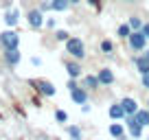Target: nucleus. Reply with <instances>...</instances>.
I'll use <instances>...</instances> for the list:
<instances>
[{
  "label": "nucleus",
  "mask_w": 149,
  "mask_h": 140,
  "mask_svg": "<svg viewBox=\"0 0 149 140\" xmlns=\"http://www.w3.org/2000/svg\"><path fill=\"white\" fill-rule=\"evenodd\" d=\"M68 136H70L72 140H81V129H79L77 125H70V127H68Z\"/></svg>",
  "instance_id": "aec40b11"
},
{
  "label": "nucleus",
  "mask_w": 149,
  "mask_h": 140,
  "mask_svg": "<svg viewBox=\"0 0 149 140\" xmlns=\"http://www.w3.org/2000/svg\"><path fill=\"white\" fill-rule=\"evenodd\" d=\"M101 51L103 53H112V51H114V44H112L110 40H103V42H101Z\"/></svg>",
  "instance_id": "4be33fe9"
},
{
  "label": "nucleus",
  "mask_w": 149,
  "mask_h": 140,
  "mask_svg": "<svg viewBox=\"0 0 149 140\" xmlns=\"http://www.w3.org/2000/svg\"><path fill=\"white\" fill-rule=\"evenodd\" d=\"M66 88H68V90L77 88V79H72V77H70V79H68V85H66Z\"/></svg>",
  "instance_id": "bb28decb"
},
{
  "label": "nucleus",
  "mask_w": 149,
  "mask_h": 140,
  "mask_svg": "<svg viewBox=\"0 0 149 140\" xmlns=\"http://www.w3.org/2000/svg\"><path fill=\"white\" fill-rule=\"evenodd\" d=\"M121 107H123V112H125V116H132V114H136V110H138V103H136V98H132V96H123L121 98Z\"/></svg>",
  "instance_id": "0eeeda50"
},
{
  "label": "nucleus",
  "mask_w": 149,
  "mask_h": 140,
  "mask_svg": "<svg viewBox=\"0 0 149 140\" xmlns=\"http://www.w3.org/2000/svg\"><path fill=\"white\" fill-rule=\"evenodd\" d=\"M97 79H99L101 85H110V83H114V72H112L110 68H103V70H99Z\"/></svg>",
  "instance_id": "9d476101"
},
{
  "label": "nucleus",
  "mask_w": 149,
  "mask_h": 140,
  "mask_svg": "<svg viewBox=\"0 0 149 140\" xmlns=\"http://www.w3.org/2000/svg\"><path fill=\"white\" fill-rule=\"evenodd\" d=\"M70 98H72L77 105H81V103H88V92H86L84 88H79V85H77V88L70 90Z\"/></svg>",
  "instance_id": "1a4fd4ad"
},
{
  "label": "nucleus",
  "mask_w": 149,
  "mask_h": 140,
  "mask_svg": "<svg viewBox=\"0 0 149 140\" xmlns=\"http://www.w3.org/2000/svg\"><path fill=\"white\" fill-rule=\"evenodd\" d=\"M55 118H57L59 123H66V121H68V114H66L64 110H57V112H55Z\"/></svg>",
  "instance_id": "b1692460"
},
{
  "label": "nucleus",
  "mask_w": 149,
  "mask_h": 140,
  "mask_svg": "<svg viewBox=\"0 0 149 140\" xmlns=\"http://www.w3.org/2000/svg\"><path fill=\"white\" fill-rule=\"evenodd\" d=\"M127 40H130V46L134 48V51H145V48H147V37H145L143 31H132L130 35H127Z\"/></svg>",
  "instance_id": "7ed1b4c3"
},
{
  "label": "nucleus",
  "mask_w": 149,
  "mask_h": 140,
  "mask_svg": "<svg viewBox=\"0 0 149 140\" xmlns=\"http://www.w3.org/2000/svg\"><path fill=\"white\" fill-rule=\"evenodd\" d=\"M84 85L86 88H90V90H94V88H99V79H97V75H86L84 77Z\"/></svg>",
  "instance_id": "dca6fc26"
},
{
  "label": "nucleus",
  "mask_w": 149,
  "mask_h": 140,
  "mask_svg": "<svg viewBox=\"0 0 149 140\" xmlns=\"http://www.w3.org/2000/svg\"><path fill=\"white\" fill-rule=\"evenodd\" d=\"M66 51H68L74 59H84V57H86L84 40H79V37H68V40H66Z\"/></svg>",
  "instance_id": "f257e3e1"
},
{
  "label": "nucleus",
  "mask_w": 149,
  "mask_h": 140,
  "mask_svg": "<svg viewBox=\"0 0 149 140\" xmlns=\"http://www.w3.org/2000/svg\"><path fill=\"white\" fill-rule=\"evenodd\" d=\"M132 33V28H130V24H121V26H118V35H121L123 40L127 37V35H130Z\"/></svg>",
  "instance_id": "412c9836"
},
{
  "label": "nucleus",
  "mask_w": 149,
  "mask_h": 140,
  "mask_svg": "<svg viewBox=\"0 0 149 140\" xmlns=\"http://www.w3.org/2000/svg\"><path fill=\"white\" fill-rule=\"evenodd\" d=\"M5 22H7V26H9V28H13L15 24L20 22V9H7Z\"/></svg>",
  "instance_id": "9b49d317"
},
{
  "label": "nucleus",
  "mask_w": 149,
  "mask_h": 140,
  "mask_svg": "<svg viewBox=\"0 0 149 140\" xmlns=\"http://www.w3.org/2000/svg\"><path fill=\"white\" fill-rule=\"evenodd\" d=\"M35 88L40 90L44 96H55V92H57L55 85H53L51 81H44V79H37V81H35Z\"/></svg>",
  "instance_id": "423d86ee"
},
{
  "label": "nucleus",
  "mask_w": 149,
  "mask_h": 140,
  "mask_svg": "<svg viewBox=\"0 0 149 140\" xmlns=\"http://www.w3.org/2000/svg\"><path fill=\"white\" fill-rule=\"evenodd\" d=\"M110 118H114V121H121V118H125V112H123L121 103H114L110 107Z\"/></svg>",
  "instance_id": "2eb2a0df"
},
{
  "label": "nucleus",
  "mask_w": 149,
  "mask_h": 140,
  "mask_svg": "<svg viewBox=\"0 0 149 140\" xmlns=\"http://www.w3.org/2000/svg\"><path fill=\"white\" fill-rule=\"evenodd\" d=\"M140 31H143V33H145V37L149 40V22H145L143 26H140Z\"/></svg>",
  "instance_id": "a878e982"
},
{
  "label": "nucleus",
  "mask_w": 149,
  "mask_h": 140,
  "mask_svg": "<svg viewBox=\"0 0 149 140\" xmlns=\"http://www.w3.org/2000/svg\"><path fill=\"white\" fill-rule=\"evenodd\" d=\"M5 61L9 66H18L20 61H22V53H20V48H7V51H5Z\"/></svg>",
  "instance_id": "6e6552de"
},
{
  "label": "nucleus",
  "mask_w": 149,
  "mask_h": 140,
  "mask_svg": "<svg viewBox=\"0 0 149 140\" xmlns=\"http://www.w3.org/2000/svg\"><path fill=\"white\" fill-rule=\"evenodd\" d=\"M31 64L33 66H42V59H40V57H31Z\"/></svg>",
  "instance_id": "cd10ccee"
},
{
  "label": "nucleus",
  "mask_w": 149,
  "mask_h": 140,
  "mask_svg": "<svg viewBox=\"0 0 149 140\" xmlns=\"http://www.w3.org/2000/svg\"><path fill=\"white\" fill-rule=\"evenodd\" d=\"M66 72H68V77H72V79H79L81 77V66L74 64V61H68V64H66Z\"/></svg>",
  "instance_id": "4468645a"
},
{
  "label": "nucleus",
  "mask_w": 149,
  "mask_h": 140,
  "mask_svg": "<svg viewBox=\"0 0 149 140\" xmlns=\"http://www.w3.org/2000/svg\"><path fill=\"white\" fill-rule=\"evenodd\" d=\"M147 105H149V101H147ZM147 110H149V107H147Z\"/></svg>",
  "instance_id": "72a5a7b5"
},
{
  "label": "nucleus",
  "mask_w": 149,
  "mask_h": 140,
  "mask_svg": "<svg viewBox=\"0 0 149 140\" xmlns=\"http://www.w3.org/2000/svg\"><path fill=\"white\" fill-rule=\"evenodd\" d=\"M127 2H134V0H127Z\"/></svg>",
  "instance_id": "473e14b6"
},
{
  "label": "nucleus",
  "mask_w": 149,
  "mask_h": 140,
  "mask_svg": "<svg viewBox=\"0 0 149 140\" xmlns=\"http://www.w3.org/2000/svg\"><path fill=\"white\" fill-rule=\"evenodd\" d=\"M127 24H130V28H132V31H140V26H143V20H140L138 15H132Z\"/></svg>",
  "instance_id": "6ab92c4d"
},
{
  "label": "nucleus",
  "mask_w": 149,
  "mask_h": 140,
  "mask_svg": "<svg viewBox=\"0 0 149 140\" xmlns=\"http://www.w3.org/2000/svg\"><path fill=\"white\" fill-rule=\"evenodd\" d=\"M147 55H149V51H147Z\"/></svg>",
  "instance_id": "f704fd0d"
},
{
  "label": "nucleus",
  "mask_w": 149,
  "mask_h": 140,
  "mask_svg": "<svg viewBox=\"0 0 149 140\" xmlns=\"http://www.w3.org/2000/svg\"><path fill=\"white\" fill-rule=\"evenodd\" d=\"M44 24H46L48 28H55V20H53V18H48V20H46V22H44Z\"/></svg>",
  "instance_id": "c85d7f7f"
},
{
  "label": "nucleus",
  "mask_w": 149,
  "mask_h": 140,
  "mask_svg": "<svg viewBox=\"0 0 149 140\" xmlns=\"http://www.w3.org/2000/svg\"><path fill=\"white\" fill-rule=\"evenodd\" d=\"M26 20H29V26L31 28H42L44 26V13L40 9H31L26 13Z\"/></svg>",
  "instance_id": "20e7f679"
},
{
  "label": "nucleus",
  "mask_w": 149,
  "mask_h": 140,
  "mask_svg": "<svg viewBox=\"0 0 149 140\" xmlns=\"http://www.w3.org/2000/svg\"><path fill=\"white\" fill-rule=\"evenodd\" d=\"M55 37L59 40V42H66V40L70 37V33L68 31H55Z\"/></svg>",
  "instance_id": "5701e85b"
},
{
  "label": "nucleus",
  "mask_w": 149,
  "mask_h": 140,
  "mask_svg": "<svg viewBox=\"0 0 149 140\" xmlns=\"http://www.w3.org/2000/svg\"><path fill=\"white\" fill-rule=\"evenodd\" d=\"M136 68H138L140 75H145V72H149V55L145 53V55L136 57Z\"/></svg>",
  "instance_id": "ddd939ff"
},
{
  "label": "nucleus",
  "mask_w": 149,
  "mask_h": 140,
  "mask_svg": "<svg viewBox=\"0 0 149 140\" xmlns=\"http://www.w3.org/2000/svg\"><path fill=\"white\" fill-rule=\"evenodd\" d=\"M68 2L70 5H77V2H81V0H68Z\"/></svg>",
  "instance_id": "2f4dec72"
},
{
  "label": "nucleus",
  "mask_w": 149,
  "mask_h": 140,
  "mask_svg": "<svg viewBox=\"0 0 149 140\" xmlns=\"http://www.w3.org/2000/svg\"><path fill=\"white\" fill-rule=\"evenodd\" d=\"M51 9V2H42V7H40V11H48Z\"/></svg>",
  "instance_id": "7c9ffc66"
},
{
  "label": "nucleus",
  "mask_w": 149,
  "mask_h": 140,
  "mask_svg": "<svg viewBox=\"0 0 149 140\" xmlns=\"http://www.w3.org/2000/svg\"><path fill=\"white\" fill-rule=\"evenodd\" d=\"M90 110H92V107H90V105H86V103H81V112H84V114H88Z\"/></svg>",
  "instance_id": "c756f323"
},
{
  "label": "nucleus",
  "mask_w": 149,
  "mask_h": 140,
  "mask_svg": "<svg viewBox=\"0 0 149 140\" xmlns=\"http://www.w3.org/2000/svg\"><path fill=\"white\" fill-rule=\"evenodd\" d=\"M123 134H125V127H123L121 123L110 125V136H114V138H123Z\"/></svg>",
  "instance_id": "a211bd4d"
},
{
  "label": "nucleus",
  "mask_w": 149,
  "mask_h": 140,
  "mask_svg": "<svg viewBox=\"0 0 149 140\" xmlns=\"http://www.w3.org/2000/svg\"><path fill=\"white\" fill-rule=\"evenodd\" d=\"M134 118H136V123H138L143 129H145V127H149V110L147 107H145V110L138 107V110H136V114H134Z\"/></svg>",
  "instance_id": "f8f14e48"
},
{
  "label": "nucleus",
  "mask_w": 149,
  "mask_h": 140,
  "mask_svg": "<svg viewBox=\"0 0 149 140\" xmlns=\"http://www.w3.org/2000/svg\"><path fill=\"white\" fill-rule=\"evenodd\" d=\"M125 125H127V129H130L132 138H143V127L136 123L134 114H132V116H125Z\"/></svg>",
  "instance_id": "39448f33"
},
{
  "label": "nucleus",
  "mask_w": 149,
  "mask_h": 140,
  "mask_svg": "<svg viewBox=\"0 0 149 140\" xmlns=\"http://www.w3.org/2000/svg\"><path fill=\"white\" fill-rule=\"evenodd\" d=\"M0 44H2L5 51H7V48H18L20 46V35L15 31H11V28H9V31H2V33H0Z\"/></svg>",
  "instance_id": "f03ea898"
},
{
  "label": "nucleus",
  "mask_w": 149,
  "mask_h": 140,
  "mask_svg": "<svg viewBox=\"0 0 149 140\" xmlns=\"http://www.w3.org/2000/svg\"><path fill=\"white\" fill-rule=\"evenodd\" d=\"M70 7L68 0H51V9L53 11H66Z\"/></svg>",
  "instance_id": "f3484780"
},
{
  "label": "nucleus",
  "mask_w": 149,
  "mask_h": 140,
  "mask_svg": "<svg viewBox=\"0 0 149 140\" xmlns=\"http://www.w3.org/2000/svg\"><path fill=\"white\" fill-rule=\"evenodd\" d=\"M140 77H143V88L149 90V72H145V75H140Z\"/></svg>",
  "instance_id": "393cba45"
}]
</instances>
